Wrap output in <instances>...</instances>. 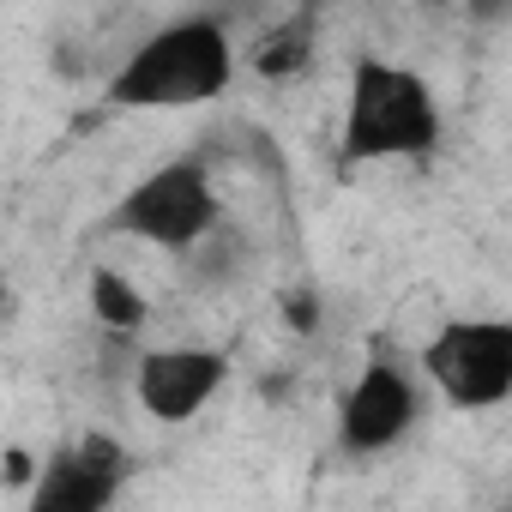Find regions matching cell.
Returning <instances> with one entry per match:
<instances>
[{"label": "cell", "mask_w": 512, "mask_h": 512, "mask_svg": "<svg viewBox=\"0 0 512 512\" xmlns=\"http://www.w3.org/2000/svg\"><path fill=\"white\" fill-rule=\"evenodd\" d=\"M235 79V49L229 31L205 13L163 25L157 37H145L121 73L109 79V109H199L211 97H223Z\"/></svg>", "instance_id": "1"}, {"label": "cell", "mask_w": 512, "mask_h": 512, "mask_svg": "<svg viewBox=\"0 0 512 512\" xmlns=\"http://www.w3.org/2000/svg\"><path fill=\"white\" fill-rule=\"evenodd\" d=\"M416 386H410V374L404 368H392V362H368L362 374H356V386L344 392V404H338V440H344V452H356V458H374V452H392L410 428H416Z\"/></svg>", "instance_id": "5"}, {"label": "cell", "mask_w": 512, "mask_h": 512, "mask_svg": "<svg viewBox=\"0 0 512 512\" xmlns=\"http://www.w3.org/2000/svg\"><path fill=\"white\" fill-rule=\"evenodd\" d=\"M211 223H217V187H211V175H205L193 157L151 169V175L115 205V229H121V235H139V241L175 247V253L199 247Z\"/></svg>", "instance_id": "4"}, {"label": "cell", "mask_w": 512, "mask_h": 512, "mask_svg": "<svg viewBox=\"0 0 512 512\" xmlns=\"http://www.w3.org/2000/svg\"><path fill=\"white\" fill-rule=\"evenodd\" d=\"M91 314L109 326V332H139L151 320V302L139 296V284H127L115 266H97L91 272Z\"/></svg>", "instance_id": "8"}, {"label": "cell", "mask_w": 512, "mask_h": 512, "mask_svg": "<svg viewBox=\"0 0 512 512\" xmlns=\"http://www.w3.org/2000/svg\"><path fill=\"white\" fill-rule=\"evenodd\" d=\"M422 374L452 410H494L512 398V326L506 320H446L422 344Z\"/></svg>", "instance_id": "3"}, {"label": "cell", "mask_w": 512, "mask_h": 512, "mask_svg": "<svg viewBox=\"0 0 512 512\" xmlns=\"http://www.w3.org/2000/svg\"><path fill=\"white\" fill-rule=\"evenodd\" d=\"M308 49H314L308 19H290V25H278L260 49H253V73H260V79H290V73L308 61Z\"/></svg>", "instance_id": "9"}, {"label": "cell", "mask_w": 512, "mask_h": 512, "mask_svg": "<svg viewBox=\"0 0 512 512\" xmlns=\"http://www.w3.org/2000/svg\"><path fill=\"white\" fill-rule=\"evenodd\" d=\"M223 380H229V362H223L217 350H205V344H169V350L139 356V368H133V398H139L145 416H157V422H193V416L217 398Z\"/></svg>", "instance_id": "6"}, {"label": "cell", "mask_w": 512, "mask_h": 512, "mask_svg": "<svg viewBox=\"0 0 512 512\" xmlns=\"http://www.w3.org/2000/svg\"><path fill=\"white\" fill-rule=\"evenodd\" d=\"M0 314H7V284H0Z\"/></svg>", "instance_id": "11"}, {"label": "cell", "mask_w": 512, "mask_h": 512, "mask_svg": "<svg viewBox=\"0 0 512 512\" xmlns=\"http://www.w3.org/2000/svg\"><path fill=\"white\" fill-rule=\"evenodd\" d=\"M440 139V103L434 91L392 61H356L350 103H344V157L350 163H392V157H428Z\"/></svg>", "instance_id": "2"}, {"label": "cell", "mask_w": 512, "mask_h": 512, "mask_svg": "<svg viewBox=\"0 0 512 512\" xmlns=\"http://www.w3.org/2000/svg\"><path fill=\"white\" fill-rule=\"evenodd\" d=\"M31 476H37V464L25 452H7V482H31Z\"/></svg>", "instance_id": "10"}, {"label": "cell", "mask_w": 512, "mask_h": 512, "mask_svg": "<svg viewBox=\"0 0 512 512\" xmlns=\"http://www.w3.org/2000/svg\"><path fill=\"white\" fill-rule=\"evenodd\" d=\"M121 452L109 440H79L61 458H49L31 482V506L37 512H103L121 494Z\"/></svg>", "instance_id": "7"}]
</instances>
